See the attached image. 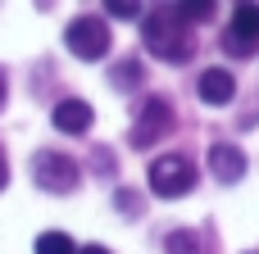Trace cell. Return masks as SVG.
Returning <instances> with one entry per match:
<instances>
[{
	"label": "cell",
	"instance_id": "6da1fadb",
	"mask_svg": "<svg viewBox=\"0 0 259 254\" xmlns=\"http://www.w3.org/2000/svg\"><path fill=\"white\" fill-rule=\"evenodd\" d=\"M141 45H146L155 59H164V64H187V59L196 55V41H191L187 23H182L173 9H155V14L146 18Z\"/></svg>",
	"mask_w": 259,
	"mask_h": 254
},
{
	"label": "cell",
	"instance_id": "7a4b0ae2",
	"mask_svg": "<svg viewBox=\"0 0 259 254\" xmlns=\"http://www.w3.org/2000/svg\"><path fill=\"white\" fill-rule=\"evenodd\" d=\"M77 177H82L77 159H68V155H59V150H36V155H32V182H36L46 195H68V191L77 186Z\"/></svg>",
	"mask_w": 259,
	"mask_h": 254
},
{
	"label": "cell",
	"instance_id": "3957f363",
	"mask_svg": "<svg viewBox=\"0 0 259 254\" xmlns=\"http://www.w3.org/2000/svg\"><path fill=\"white\" fill-rule=\"evenodd\" d=\"M196 164L187 159V155H159L155 164H150V191L155 195H164V200H178V195H187L191 186H196Z\"/></svg>",
	"mask_w": 259,
	"mask_h": 254
},
{
	"label": "cell",
	"instance_id": "277c9868",
	"mask_svg": "<svg viewBox=\"0 0 259 254\" xmlns=\"http://www.w3.org/2000/svg\"><path fill=\"white\" fill-rule=\"evenodd\" d=\"M64 45H68L77 59L96 64V59H105V50H109V23H105V18H96V14L73 18V23H68V32H64Z\"/></svg>",
	"mask_w": 259,
	"mask_h": 254
},
{
	"label": "cell",
	"instance_id": "5b68a950",
	"mask_svg": "<svg viewBox=\"0 0 259 254\" xmlns=\"http://www.w3.org/2000/svg\"><path fill=\"white\" fill-rule=\"evenodd\" d=\"M173 127V109H168V100H146L141 109H137V127H132V145L137 150H146V145H155L164 132Z\"/></svg>",
	"mask_w": 259,
	"mask_h": 254
},
{
	"label": "cell",
	"instance_id": "8992f818",
	"mask_svg": "<svg viewBox=\"0 0 259 254\" xmlns=\"http://www.w3.org/2000/svg\"><path fill=\"white\" fill-rule=\"evenodd\" d=\"M228 41H232V55H250V45L259 41V5H237L232 9Z\"/></svg>",
	"mask_w": 259,
	"mask_h": 254
},
{
	"label": "cell",
	"instance_id": "52a82bcc",
	"mask_svg": "<svg viewBox=\"0 0 259 254\" xmlns=\"http://www.w3.org/2000/svg\"><path fill=\"white\" fill-rule=\"evenodd\" d=\"M50 123H55L59 132H68V136H82V132H91L96 114H91V105H87V100H59V105H55V114H50Z\"/></svg>",
	"mask_w": 259,
	"mask_h": 254
},
{
	"label": "cell",
	"instance_id": "ba28073f",
	"mask_svg": "<svg viewBox=\"0 0 259 254\" xmlns=\"http://www.w3.org/2000/svg\"><path fill=\"white\" fill-rule=\"evenodd\" d=\"M196 91H200V100H205V105H228V100L237 95V82H232V73H228V68H205V73H200V82H196Z\"/></svg>",
	"mask_w": 259,
	"mask_h": 254
},
{
	"label": "cell",
	"instance_id": "9c48e42d",
	"mask_svg": "<svg viewBox=\"0 0 259 254\" xmlns=\"http://www.w3.org/2000/svg\"><path fill=\"white\" fill-rule=\"evenodd\" d=\"M209 173L232 186V182L246 177V155H241L237 145H214V150H209Z\"/></svg>",
	"mask_w": 259,
	"mask_h": 254
},
{
	"label": "cell",
	"instance_id": "30bf717a",
	"mask_svg": "<svg viewBox=\"0 0 259 254\" xmlns=\"http://www.w3.org/2000/svg\"><path fill=\"white\" fill-rule=\"evenodd\" d=\"M164 250L168 254H205V245H200V236H196L191 227H178V232H168Z\"/></svg>",
	"mask_w": 259,
	"mask_h": 254
},
{
	"label": "cell",
	"instance_id": "8fae6325",
	"mask_svg": "<svg viewBox=\"0 0 259 254\" xmlns=\"http://www.w3.org/2000/svg\"><path fill=\"white\" fill-rule=\"evenodd\" d=\"M36 254H77V245L64 232H41L36 236Z\"/></svg>",
	"mask_w": 259,
	"mask_h": 254
},
{
	"label": "cell",
	"instance_id": "7c38bea8",
	"mask_svg": "<svg viewBox=\"0 0 259 254\" xmlns=\"http://www.w3.org/2000/svg\"><path fill=\"white\" fill-rule=\"evenodd\" d=\"M109 82H114L118 91H132V86L141 82V64H118V68L109 73Z\"/></svg>",
	"mask_w": 259,
	"mask_h": 254
},
{
	"label": "cell",
	"instance_id": "4fadbf2b",
	"mask_svg": "<svg viewBox=\"0 0 259 254\" xmlns=\"http://www.w3.org/2000/svg\"><path fill=\"white\" fill-rule=\"evenodd\" d=\"M173 14H178L182 23H187V18H209V14H214V5H182V9H173Z\"/></svg>",
	"mask_w": 259,
	"mask_h": 254
},
{
	"label": "cell",
	"instance_id": "5bb4252c",
	"mask_svg": "<svg viewBox=\"0 0 259 254\" xmlns=\"http://www.w3.org/2000/svg\"><path fill=\"white\" fill-rule=\"evenodd\" d=\"M109 14H114V18H137V14H141V5H132V0H118V5H109Z\"/></svg>",
	"mask_w": 259,
	"mask_h": 254
},
{
	"label": "cell",
	"instance_id": "9a60e30c",
	"mask_svg": "<svg viewBox=\"0 0 259 254\" xmlns=\"http://www.w3.org/2000/svg\"><path fill=\"white\" fill-rule=\"evenodd\" d=\"M5 182H9V159L0 155V191H5Z\"/></svg>",
	"mask_w": 259,
	"mask_h": 254
},
{
	"label": "cell",
	"instance_id": "2e32d148",
	"mask_svg": "<svg viewBox=\"0 0 259 254\" xmlns=\"http://www.w3.org/2000/svg\"><path fill=\"white\" fill-rule=\"evenodd\" d=\"M77 254H109L105 245H87V250H77Z\"/></svg>",
	"mask_w": 259,
	"mask_h": 254
},
{
	"label": "cell",
	"instance_id": "e0dca14e",
	"mask_svg": "<svg viewBox=\"0 0 259 254\" xmlns=\"http://www.w3.org/2000/svg\"><path fill=\"white\" fill-rule=\"evenodd\" d=\"M5 86H9V82H5V73H0V105H5Z\"/></svg>",
	"mask_w": 259,
	"mask_h": 254
}]
</instances>
